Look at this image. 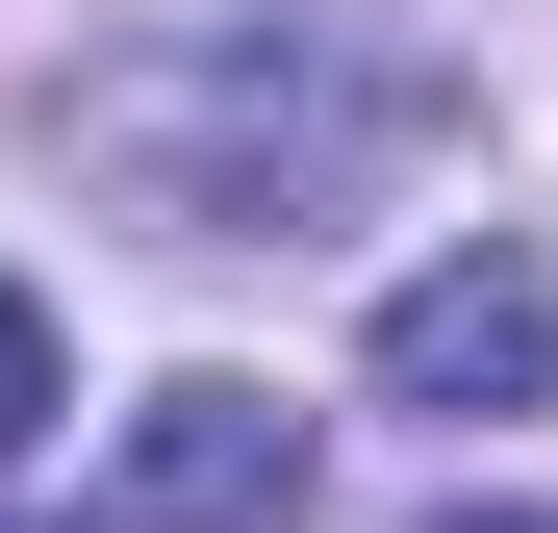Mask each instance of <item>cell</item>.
I'll list each match as a JSON object with an SVG mask.
<instances>
[{"mask_svg": "<svg viewBox=\"0 0 558 533\" xmlns=\"http://www.w3.org/2000/svg\"><path fill=\"white\" fill-rule=\"evenodd\" d=\"M51 153L102 178L128 229H355L407 153H457V76L432 51H355L305 0H204V26H128L51 76Z\"/></svg>", "mask_w": 558, "mask_h": 533, "instance_id": "cell-1", "label": "cell"}, {"mask_svg": "<svg viewBox=\"0 0 558 533\" xmlns=\"http://www.w3.org/2000/svg\"><path fill=\"white\" fill-rule=\"evenodd\" d=\"M76 533H305V407L279 381H153Z\"/></svg>", "mask_w": 558, "mask_h": 533, "instance_id": "cell-2", "label": "cell"}, {"mask_svg": "<svg viewBox=\"0 0 558 533\" xmlns=\"http://www.w3.org/2000/svg\"><path fill=\"white\" fill-rule=\"evenodd\" d=\"M26 432H51V305L0 280V458H26Z\"/></svg>", "mask_w": 558, "mask_h": 533, "instance_id": "cell-4", "label": "cell"}, {"mask_svg": "<svg viewBox=\"0 0 558 533\" xmlns=\"http://www.w3.org/2000/svg\"><path fill=\"white\" fill-rule=\"evenodd\" d=\"M381 407L432 432H483V407H558V280L483 229V254H432V280H381Z\"/></svg>", "mask_w": 558, "mask_h": 533, "instance_id": "cell-3", "label": "cell"}, {"mask_svg": "<svg viewBox=\"0 0 558 533\" xmlns=\"http://www.w3.org/2000/svg\"><path fill=\"white\" fill-rule=\"evenodd\" d=\"M432 533H558V508H432Z\"/></svg>", "mask_w": 558, "mask_h": 533, "instance_id": "cell-5", "label": "cell"}]
</instances>
